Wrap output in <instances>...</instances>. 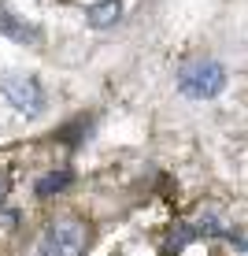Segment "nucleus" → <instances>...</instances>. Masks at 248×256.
Returning a JSON list of instances; mask_svg holds the SVG:
<instances>
[{"label":"nucleus","instance_id":"1","mask_svg":"<svg viewBox=\"0 0 248 256\" xmlns=\"http://www.w3.org/2000/svg\"><path fill=\"white\" fill-rule=\"evenodd\" d=\"M226 90V67L215 56H189L178 67V93L189 100H211Z\"/></svg>","mask_w":248,"mask_h":256},{"label":"nucleus","instance_id":"2","mask_svg":"<svg viewBox=\"0 0 248 256\" xmlns=\"http://www.w3.org/2000/svg\"><path fill=\"white\" fill-rule=\"evenodd\" d=\"M89 242H93L89 223L78 216H63L45 226V234L37 242V256H85Z\"/></svg>","mask_w":248,"mask_h":256},{"label":"nucleus","instance_id":"3","mask_svg":"<svg viewBox=\"0 0 248 256\" xmlns=\"http://www.w3.org/2000/svg\"><path fill=\"white\" fill-rule=\"evenodd\" d=\"M0 93L7 96L15 112H26V116H37L45 108V90L33 74H19V70H0Z\"/></svg>","mask_w":248,"mask_h":256},{"label":"nucleus","instance_id":"4","mask_svg":"<svg viewBox=\"0 0 248 256\" xmlns=\"http://www.w3.org/2000/svg\"><path fill=\"white\" fill-rule=\"evenodd\" d=\"M0 34L4 38H11L15 45H37L41 41V30L33 22H26V19H19L15 12H7L4 4H0Z\"/></svg>","mask_w":248,"mask_h":256},{"label":"nucleus","instance_id":"5","mask_svg":"<svg viewBox=\"0 0 248 256\" xmlns=\"http://www.w3.org/2000/svg\"><path fill=\"white\" fill-rule=\"evenodd\" d=\"M85 19H89L93 30H108L122 19V0H96V4L85 8Z\"/></svg>","mask_w":248,"mask_h":256},{"label":"nucleus","instance_id":"6","mask_svg":"<svg viewBox=\"0 0 248 256\" xmlns=\"http://www.w3.org/2000/svg\"><path fill=\"white\" fill-rule=\"evenodd\" d=\"M197 234H200V230H197V226H189V223H178V226H171V234H167V245H163V252H167V256H171V252H178L182 245H189Z\"/></svg>","mask_w":248,"mask_h":256},{"label":"nucleus","instance_id":"7","mask_svg":"<svg viewBox=\"0 0 248 256\" xmlns=\"http://www.w3.org/2000/svg\"><path fill=\"white\" fill-rule=\"evenodd\" d=\"M67 186H70V171H59V174L52 171V174H45V178L33 186V193L45 200V197H52V193H59V190H67Z\"/></svg>","mask_w":248,"mask_h":256},{"label":"nucleus","instance_id":"8","mask_svg":"<svg viewBox=\"0 0 248 256\" xmlns=\"http://www.w3.org/2000/svg\"><path fill=\"white\" fill-rule=\"evenodd\" d=\"M7 193H11V174H7L4 167H0V204L7 200Z\"/></svg>","mask_w":248,"mask_h":256}]
</instances>
